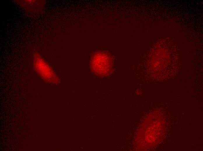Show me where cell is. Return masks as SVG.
Listing matches in <instances>:
<instances>
[{
	"label": "cell",
	"mask_w": 203,
	"mask_h": 151,
	"mask_svg": "<svg viewBox=\"0 0 203 151\" xmlns=\"http://www.w3.org/2000/svg\"><path fill=\"white\" fill-rule=\"evenodd\" d=\"M34 67L38 75L45 82L57 84L60 79L50 66L38 53H35L34 56Z\"/></svg>",
	"instance_id": "cell-1"
},
{
	"label": "cell",
	"mask_w": 203,
	"mask_h": 151,
	"mask_svg": "<svg viewBox=\"0 0 203 151\" xmlns=\"http://www.w3.org/2000/svg\"><path fill=\"white\" fill-rule=\"evenodd\" d=\"M102 57L98 62L94 60L92 63V69L96 73L100 75H105L109 73L110 69L109 61L107 57Z\"/></svg>",
	"instance_id": "cell-2"
}]
</instances>
